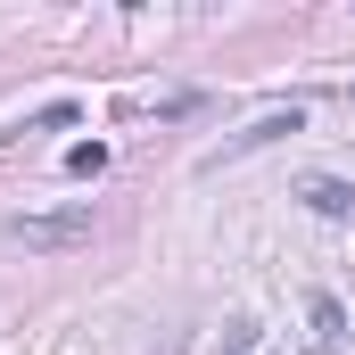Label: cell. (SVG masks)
Listing matches in <instances>:
<instances>
[{
    "label": "cell",
    "instance_id": "1",
    "mask_svg": "<svg viewBox=\"0 0 355 355\" xmlns=\"http://www.w3.org/2000/svg\"><path fill=\"white\" fill-rule=\"evenodd\" d=\"M8 232L25 248H75V240H91V207H75V215H17Z\"/></svg>",
    "mask_w": 355,
    "mask_h": 355
},
{
    "label": "cell",
    "instance_id": "2",
    "mask_svg": "<svg viewBox=\"0 0 355 355\" xmlns=\"http://www.w3.org/2000/svg\"><path fill=\"white\" fill-rule=\"evenodd\" d=\"M297 198H306L314 215H339V223L355 215V182H339V174H306V182H297Z\"/></svg>",
    "mask_w": 355,
    "mask_h": 355
},
{
    "label": "cell",
    "instance_id": "3",
    "mask_svg": "<svg viewBox=\"0 0 355 355\" xmlns=\"http://www.w3.org/2000/svg\"><path fill=\"white\" fill-rule=\"evenodd\" d=\"M306 322H314V355H339V347H347V306H339V297H314Z\"/></svg>",
    "mask_w": 355,
    "mask_h": 355
},
{
    "label": "cell",
    "instance_id": "4",
    "mask_svg": "<svg viewBox=\"0 0 355 355\" xmlns=\"http://www.w3.org/2000/svg\"><path fill=\"white\" fill-rule=\"evenodd\" d=\"M297 124H306L297 107H289V116H265V124H248L240 141H223V166H232V157H248V149H272V141H281V132H297Z\"/></svg>",
    "mask_w": 355,
    "mask_h": 355
},
{
    "label": "cell",
    "instance_id": "5",
    "mask_svg": "<svg viewBox=\"0 0 355 355\" xmlns=\"http://www.w3.org/2000/svg\"><path fill=\"white\" fill-rule=\"evenodd\" d=\"M67 166H75V174H99V166H107V141H75Z\"/></svg>",
    "mask_w": 355,
    "mask_h": 355
}]
</instances>
